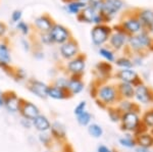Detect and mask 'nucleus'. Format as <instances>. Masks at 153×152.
<instances>
[{"label": "nucleus", "instance_id": "obj_27", "mask_svg": "<svg viewBox=\"0 0 153 152\" xmlns=\"http://www.w3.org/2000/svg\"><path fill=\"white\" fill-rule=\"evenodd\" d=\"M99 54L102 56L107 62H114L115 61V55L114 52L111 50L110 48H106V47H100L98 50Z\"/></svg>", "mask_w": 153, "mask_h": 152}, {"label": "nucleus", "instance_id": "obj_2", "mask_svg": "<svg viewBox=\"0 0 153 152\" xmlns=\"http://www.w3.org/2000/svg\"><path fill=\"white\" fill-rule=\"evenodd\" d=\"M113 29L111 27H109L106 24H96L93 27L92 31H91V40L92 43L95 46H102L103 44L108 42L110 35L112 34Z\"/></svg>", "mask_w": 153, "mask_h": 152}, {"label": "nucleus", "instance_id": "obj_30", "mask_svg": "<svg viewBox=\"0 0 153 152\" xmlns=\"http://www.w3.org/2000/svg\"><path fill=\"white\" fill-rule=\"evenodd\" d=\"M38 140L39 142L44 146H50V144L52 143V136L50 135L49 132H44V133H39L38 136Z\"/></svg>", "mask_w": 153, "mask_h": 152}, {"label": "nucleus", "instance_id": "obj_32", "mask_svg": "<svg viewBox=\"0 0 153 152\" xmlns=\"http://www.w3.org/2000/svg\"><path fill=\"white\" fill-rule=\"evenodd\" d=\"M114 62L117 63V67H120L122 68H132L134 67L132 60L128 57H125V56L124 57H120V58H117V59H115Z\"/></svg>", "mask_w": 153, "mask_h": 152}, {"label": "nucleus", "instance_id": "obj_15", "mask_svg": "<svg viewBox=\"0 0 153 152\" xmlns=\"http://www.w3.org/2000/svg\"><path fill=\"white\" fill-rule=\"evenodd\" d=\"M115 77L124 83H129L133 86H137L141 84L138 73L133 70L132 68H122L120 72L115 73Z\"/></svg>", "mask_w": 153, "mask_h": 152}, {"label": "nucleus", "instance_id": "obj_31", "mask_svg": "<svg viewBox=\"0 0 153 152\" xmlns=\"http://www.w3.org/2000/svg\"><path fill=\"white\" fill-rule=\"evenodd\" d=\"M16 29L24 36H28L30 32H31V28H30L29 24H27L23 19L21 22H19L18 24H16Z\"/></svg>", "mask_w": 153, "mask_h": 152}, {"label": "nucleus", "instance_id": "obj_25", "mask_svg": "<svg viewBox=\"0 0 153 152\" xmlns=\"http://www.w3.org/2000/svg\"><path fill=\"white\" fill-rule=\"evenodd\" d=\"M96 70L101 77H109V75L112 72V67L109 62L101 61L96 65Z\"/></svg>", "mask_w": 153, "mask_h": 152}, {"label": "nucleus", "instance_id": "obj_34", "mask_svg": "<svg viewBox=\"0 0 153 152\" xmlns=\"http://www.w3.org/2000/svg\"><path fill=\"white\" fill-rule=\"evenodd\" d=\"M120 143L122 146L127 147V148H134L136 145V141L131 137H124L120 139Z\"/></svg>", "mask_w": 153, "mask_h": 152}, {"label": "nucleus", "instance_id": "obj_40", "mask_svg": "<svg viewBox=\"0 0 153 152\" xmlns=\"http://www.w3.org/2000/svg\"><path fill=\"white\" fill-rule=\"evenodd\" d=\"M133 107H134V104L131 103L130 101H123L120 105V111L124 112H128V111H134L133 110Z\"/></svg>", "mask_w": 153, "mask_h": 152}, {"label": "nucleus", "instance_id": "obj_17", "mask_svg": "<svg viewBox=\"0 0 153 152\" xmlns=\"http://www.w3.org/2000/svg\"><path fill=\"white\" fill-rule=\"evenodd\" d=\"M98 14H99V11L95 10V9L93 8V7H91L90 5H87L76 16V19H78L79 22H81V23L94 24Z\"/></svg>", "mask_w": 153, "mask_h": 152}, {"label": "nucleus", "instance_id": "obj_43", "mask_svg": "<svg viewBox=\"0 0 153 152\" xmlns=\"http://www.w3.org/2000/svg\"><path fill=\"white\" fill-rule=\"evenodd\" d=\"M21 125L24 127L25 129L33 128V124H32V121H30V119H24V117H22V119H21Z\"/></svg>", "mask_w": 153, "mask_h": 152}, {"label": "nucleus", "instance_id": "obj_18", "mask_svg": "<svg viewBox=\"0 0 153 152\" xmlns=\"http://www.w3.org/2000/svg\"><path fill=\"white\" fill-rule=\"evenodd\" d=\"M84 87H85V85H84V82L81 79V77H79V76H71L68 78V91L70 93V95L80 94L84 90Z\"/></svg>", "mask_w": 153, "mask_h": 152}, {"label": "nucleus", "instance_id": "obj_5", "mask_svg": "<svg viewBox=\"0 0 153 152\" xmlns=\"http://www.w3.org/2000/svg\"><path fill=\"white\" fill-rule=\"evenodd\" d=\"M23 100L16 92L7 91L3 93V107L10 113H18L21 110Z\"/></svg>", "mask_w": 153, "mask_h": 152}, {"label": "nucleus", "instance_id": "obj_46", "mask_svg": "<svg viewBox=\"0 0 153 152\" xmlns=\"http://www.w3.org/2000/svg\"><path fill=\"white\" fill-rule=\"evenodd\" d=\"M97 152H112V151H111V149L108 148L107 146L100 145V146H98V148H97Z\"/></svg>", "mask_w": 153, "mask_h": 152}, {"label": "nucleus", "instance_id": "obj_22", "mask_svg": "<svg viewBox=\"0 0 153 152\" xmlns=\"http://www.w3.org/2000/svg\"><path fill=\"white\" fill-rule=\"evenodd\" d=\"M48 97L52 98L54 100H63L70 97V93H68V90L52 85L49 86L48 88Z\"/></svg>", "mask_w": 153, "mask_h": 152}, {"label": "nucleus", "instance_id": "obj_23", "mask_svg": "<svg viewBox=\"0 0 153 152\" xmlns=\"http://www.w3.org/2000/svg\"><path fill=\"white\" fill-rule=\"evenodd\" d=\"M117 93L120 95H122L124 98L131 99V98L134 97L135 88H134V86H133L132 84L120 82V85H118V87H117Z\"/></svg>", "mask_w": 153, "mask_h": 152}, {"label": "nucleus", "instance_id": "obj_11", "mask_svg": "<svg viewBox=\"0 0 153 152\" xmlns=\"http://www.w3.org/2000/svg\"><path fill=\"white\" fill-rule=\"evenodd\" d=\"M48 88L49 85L42 82V81L36 79H31L28 81L29 91L38 98H41V99L48 98Z\"/></svg>", "mask_w": 153, "mask_h": 152}, {"label": "nucleus", "instance_id": "obj_14", "mask_svg": "<svg viewBox=\"0 0 153 152\" xmlns=\"http://www.w3.org/2000/svg\"><path fill=\"white\" fill-rule=\"evenodd\" d=\"M19 113H21L22 117H24V119L33 121V119L38 116L41 112H40L39 107L37 106L36 104H34L33 102L27 101V100H23V103H22Z\"/></svg>", "mask_w": 153, "mask_h": 152}, {"label": "nucleus", "instance_id": "obj_9", "mask_svg": "<svg viewBox=\"0 0 153 152\" xmlns=\"http://www.w3.org/2000/svg\"><path fill=\"white\" fill-rule=\"evenodd\" d=\"M114 32H112V34L110 35L109 39H108V42H109V46L111 47L113 50H120L127 45L128 37L129 35L125 33L124 31L120 28H118L117 26H115Z\"/></svg>", "mask_w": 153, "mask_h": 152}, {"label": "nucleus", "instance_id": "obj_1", "mask_svg": "<svg viewBox=\"0 0 153 152\" xmlns=\"http://www.w3.org/2000/svg\"><path fill=\"white\" fill-rule=\"evenodd\" d=\"M117 26L120 28L125 32L127 35H136V34L140 33L142 31V26L140 23L139 19L137 16V12H136V7L134 8L127 9L124 13H123L122 18L120 19V23Z\"/></svg>", "mask_w": 153, "mask_h": 152}, {"label": "nucleus", "instance_id": "obj_45", "mask_svg": "<svg viewBox=\"0 0 153 152\" xmlns=\"http://www.w3.org/2000/svg\"><path fill=\"white\" fill-rule=\"evenodd\" d=\"M6 32H7V26L4 23L0 22V40L5 36Z\"/></svg>", "mask_w": 153, "mask_h": 152}, {"label": "nucleus", "instance_id": "obj_16", "mask_svg": "<svg viewBox=\"0 0 153 152\" xmlns=\"http://www.w3.org/2000/svg\"><path fill=\"white\" fill-rule=\"evenodd\" d=\"M53 24V19L47 13L41 14L34 19V24L37 30L39 31V33H48L52 28Z\"/></svg>", "mask_w": 153, "mask_h": 152}, {"label": "nucleus", "instance_id": "obj_6", "mask_svg": "<svg viewBox=\"0 0 153 152\" xmlns=\"http://www.w3.org/2000/svg\"><path fill=\"white\" fill-rule=\"evenodd\" d=\"M117 90L111 85H104L98 88L97 97L98 100L105 105H111L117 100Z\"/></svg>", "mask_w": 153, "mask_h": 152}, {"label": "nucleus", "instance_id": "obj_38", "mask_svg": "<svg viewBox=\"0 0 153 152\" xmlns=\"http://www.w3.org/2000/svg\"><path fill=\"white\" fill-rule=\"evenodd\" d=\"M22 19H23V11H22L21 9H14V10L12 11V13H11L12 23L18 24L19 22L22 21Z\"/></svg>", "mask_w": 153, "mask_h": 152}, {"label": "nucleus", "instance_id": "obj_36", "mask_svg": "<svg viewBox=\"0 0 153 152\" xmlns=\"http://www.w3.org/2000/svg\"><path fill=\"white\" fill-rule=\"evenodd\" d=\"M120 109H112V108H110L108 110V116H109L110 119H111L112 122H117L118 121H120L122 114L120 113Z\"/></svg>", "mask_w": 153, "mask_h": 152}, {"label": "nucleus", "instance_id": "obj_3", "mask_svg": "<svg viewBox=\"0 0 153 152\" xmlns=\"http://www.w3.org/2000/svg\"><path fill=\"white\" fill-rule=\"evenodd\" d=\"M124 0H103L100 13L105 19V24L109 23L113 16L118 13L125 7Z\"/></svg>", "mask_w": 153, "mask_h": 152}, {"label": "nucleus", "instance_id": "obj_12", "mask_svg": "<svg viewBox=\"0 0 153 152\" xmlns=\"http://www.w3.org/2000/svg\"><path fill=\"white\" fill-rule=\"evenodd\" d=\"M122 121V127L125 131L128 132H134L137 130L138 126H139V116L135 111H128L124 112L120 117Z\"/></svg>", "mask_w": 153, "mask_h": 152}, {"label": "nucleus", "instance_id": "obj_29", "mask_svg": "<svg viewBox=\"0 0 153 152\" xmlns=\"http://www.w3.org/2000/svg\"><path fill=\"white\" fill-rule=\"evenodd\" d=\"M88 133L94 138H100L103 135V129L97 124H90L88 126Z\"/></svg>", "mask_w": 153, "mask_h": 152}, {"label": "nucleus", "instance_id": "obj_20", "mask_svg": "<svg viewBox=\"0 0 153 152\" xmlns=\"http://www.w3.org/2000/svg\"><path fill=\"white\" fill-rule=\"evenodd\" d=\"M134 97H136V99L143 104H147L148 102L151 100L150 91L148 90V88L146 86L143 85V84L137 85V87H136V89H135Z\"/></svg>", "mask_w": 153, "mask_h": 152}, {"label": "nucleus", "instance_id": "obj_10", "mask_svg": "<svg viewBox=\"0 0 153 152\" xmlns=\"http://www.w3.org/2000/svg\"><path fill=\"white\" fill-rule=\"evenodd\" d=\"M86 68V55L85 54H79L73 59L68 60L66 65V70L71 76H81L83 75Z\"/></svg>", "mask_w": 153, "mask_h": 152}, {"label": "nucleus", "instance_id": "obj_48", "mask_svg": "<svg viewBox=\"0 0 153 152\" xmlns=\"http://www.w3.org/2000/svg\"><path fill=\"white\" fill-rule=\"evenodd\" d=\"M137 152H148V148H143V147H139L137 149Z\"/></svg>", "mask_w": 153, "mask_h": 152}, {"label": "nucleus", "instance_id": "obj_24", "mask_svg": "<svg viewBox=\"0 0 153 152\" xmlns=\"http://www.w3.org/2000/svg\"><path fill=\"white\" fill-rule=\"evenodd\" d=\"M88 5L87 2H83V1H71V2H68L65 3V10L71 14H75V16H78L81 12L82 9L85 8L86 6Z\"/></svg>", "mask_w": 153, "mask_h": 152}, {"label": "nucleus", "instance_id": "obj_33", "mask_svg": "<svg viewBox=\"0 0 153 152\" xmlns=\"http://www.w3.org/2000/svg\"><path fill=\"white\" fill-rule=\"evenodd\" d=\"M39 40H40L42 45H46V46L53 45V42L51 40V37L49 35V33H39Z\"/></svg>", "mask_w": 153, "mask_h": 152}, {"label": "nucleus", "instance_id": "obj_49", "mask_svg": "<svg viewBox=\"0 0 153 152\" xmlns=\"http://www.w3.org/2000/svg\"><path fill=\"white\" fill-rule=\"evenodd\" d=\"M45 152H48V151H45Z\"/></svg>", "mask_w": 153, "mask_h": 152}, {"label": "nucleus", "instance_id": "obj_44", "mask_svg": "<svg viewBox=\"0 0 153 152\" xmlns=\"http://www.w3.org/2000/svg\"><path fill=\"white\" fill-rule=\"evenodd\" d=\"M34 57H35L37 60H42L45 58V54H44L43 51L40 50V49H38V50L34 51Z\"/></svg>", "mask_w": 153, "mask_h": 152}, {"label": "nucleus", "instance_id": "obj_47", "mask_svg": "<svg viewBox=\"0 0 153 152\" xmlns=\"http://www.w3.org/2000/svg\"><path fill=\"white\" fill-rule=\"evenodd\" d=\"M3 93L1 90H0V108L3 107Z\"/></svg>", "mask_w": 153, "mask_h": 152}, {"label": "nucleus", "instance_id": "obj_37", "mask_svg": "<svg viewBox=\"0 0 153 152\" xmlns=\"http://www.w3.org/2000/svg\"><path fill=\"white\" fill-rule=\"evenodd\" d=\"M12 76L19 81H23L27 79V73L25 72L23 68H16V70L12 72Z\"/></svg>", "mask_w": 153, "mask_h": 152}, {"label": "nucleus", "instance_id": "obj_7", "mask_svg": "<svg viewBox=\"0 0 153 152\" xmlns=\"http://www.w3.org/2000/svg\"><path fill=\"white\" fill-rule=\"evenodd\" d=\"M59 54L65 60L73 59L74 57L80 54L79 43L74 38H71L68 41L59 46Z\"/></svg>", "mask_w": 153, "mask_h": 152}, {"label": "nucleus", "instance_id": "obj_42", "mask_svg": "<svg viewBox=\"0 0 153 152\" xmlns=\"http://www.w3.org/2000/svg\"><path fill=\"white\" fill-rule=\"evenodd\" d=\"M21 45L23 47L25 52H29L31 50V43L27 38H22L21 39Z\"/></svg>", "mask_w": 153, "mask_h": 152}, {"label": "nucleus", "instance_id": "obj_8", "mask_svg": "<svg viewBox=\"0 0 153 152\" xmlns=\"http://www.w3.org/2000/svg\"><path fill=\"white\" fill-rule=\"evenodd\" d=\"M137 16L142 26V31L153 33V10L149 8H140L136 7Z\"/></svg>", "mask_w": 153, "mask_h": 152}, {"label": "nucleus", "instance_id": "obj_19", "mask_svg": "<svg viewBox=\"0 0 153 152\" xmlns=\"http://www.w3.org/2000/svg\"><path fill=\"white\" fill-rule=\"evenodd\" d=\"M32 124H33V128H35L39 133L49 132L51 128V122L49 121V119L41 113L32 121Z\"/></svg>", "mask_w": 153, "mask_h": 152}, {"label": "nucleus", "instance_id": "obj_35", "mask_svg": "<svg viewBox=\"0 0 153 152\" xmlns=\"http://www.w3.org/2000/svg\"><path fill=\"white\" fill-rule=\"evenodd\" d=\"M68 78H65V77H60L57 78L55 81H54V86H57L59 88H62V89L68 90Z\"/></svg>", "mask_w": 153, "mask_h": 152}, {"label": "nucleus", "instance_id": "obj_21", "mask_svg": "<svg viewBox=\"0 0 153 152\" xmlns=\"http://www.w3.org/2000/svg\"><path fill=\"white\" fill-rule=\"evenodd\" d=\"M49 133H50L53 139H56V140H63V139H65V136H66V130H65V125H62L59 122H52Z\"/></svg>", "mask_w": 153, "mask_h": 152}, {"label": "nucleus", "instance_id": "obj_41", "mask_svg": "<svg viewBox=\"0 0 153 152\" xmlns=\"http://www.w3.org/2000/svg\"><path fill=\"white\" fill-rule=\"evenodd\" d=\"M143 121H144L145 125H146L147 127L153 128V110H151V111H148L147 113L145 114Z\"/></svg>", "mask_w": 153, "mask_h": 152}, {"label": "nucleus", "instance_id": "obj_39", "mask_svg": "<svg viewBox=\"0 0 153 152\" xmlns=\"http://www.w3.org/2000/svg\"><path fill=\"white\" fill-rule=\"evenodd\" d=\"M86 108H87V102L81 101L80 103L75 107V109H74V113H75V116H78L79 114H81V113H83L84 111H86Z\"/></svg>", "mask_w": 153, "mask_h": 152}, {"label": "nucleus", "instance_id": "obj_13", "mask_svg": "<svg viewBox=\"0 0 153 152\" xmlns=\"http://www.w3.org/2000/svg\"><path fill=\"white\" fill-rule=\"evenodd\" d=\"M11 63V52L8 44L5 41L0 40V68L5 72L13 70L10 67Z\"/></svg>", "mask_w": 153, "mask_h": 152}, {"label": "nucleus", "instance_id": "obj_4", "mask_svg": "<svg viewBox=\"0 0 153 152\" xmlns=\"http://www.w3.org/2000/svg\"><path fill=\"white\" fill-rule=\"evenodd\" d=\"M48 33L51 37L53 44H58V45H61V44L65 43L66 41L70 40L71 38H73L71 31L66 27L57 23L53 24L52 28Z\"/></svg>", "mask_w": 153, "mask_h": 152}, {"label": "nucleus", "instance_id": "obj_28", "mask_svg": "<svg viewBox=\"0 0 153 152\" xmlns=\"http://www.w3.org/2000/svg\"><path fill=\"white\" fill-rule=\"evenodd\" d=\"M91 119H92V114H91L90 112H88L87 110L76 116V122H78V124L83 127L89 126L91 122Z\"/></svg>", "mask_w": 153, "mask_h": 152}, {"label": "nucleus", "instance_id": "obj_26", "mask_svg": "<svg viewBox=\"0 0 153 152\" xmlns=\"http://www.w3.org/2000/svg\"><path fill=\"white\" fill-rule=\"evenodd\" d=\"M136 143L143 148H149L153 145V137L149 134H141L137 138Z\"/></svg>", "mask_w": 153, "mask_h": 152}]
</instances>
